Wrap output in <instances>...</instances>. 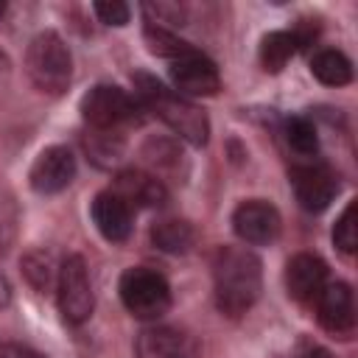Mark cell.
Instances as JSON below:
<instances>
[{"label": "cell", "mask_w": 358, "mask_h": 358, "mask_svg": "<svg viewBox=\"0 0 358 358\" xmlns=\"http://www.w3.org/2000/svg\"><path fill=\"white\" fill-rule=\"evenodd\" d=\"M140 103L126 90L112 84H98L81 98V115L95 131H117L120 126L137 120Z\"/></svg>", "instance_id": "cell-5"}, {"label": "cell", "mask_w": 358, "mask_h": 358, "mask_svg": "<svg viewBox=\"0 0 358 358\" xmlns=\"http://www.w3.org/2000/svg\"><path fill=\"white\" fill-rule=\"evenodd\" d=\"M117 291H120L123 308L134 319H143V322H154L171 308V285H168V280L159 271L148 268V266L126 268L120 282H117Z\"/></svg>", "instance_id": "cell-3"}, {"label": "cell", "mask_w": 358, "mask_h": 358, "mask_svg": "<svg viewBox=\"0 0 358 358\" xmlns=\"http://www.w3.org/2000/svg\"><path fill=\"white\" fill-rule=\"evenodd\" d=\"M0 358H45V355L31 347H22V344H6V347H0Z\"/></svg>", "instance_id": "cell-24"}, {"label": "cell", "mask_w": 358, "mask_h": 358, "mask_svg": "<svg viewBox=\"0 0 358 358\" xmlns=\"http://www.w3.org/2000/svg\"><path fill=\"white\" fill-rule=\"evenodd\" d=\"M0 14H3V3H0Z\"/></svg>", "instance_id": "cell-26"}, {"label": "cell", "mask_w": 358, "mask_h": 358, "mask_svg": "<svg viewBox=\"0 0 358 358\" xmlns=\"http://www.w3.org/2000/svg\"><path fill=\"white\" fill-rule=\"evenodd\" d=\"M310 73L327 87H344L352 81V62L336 48H322L310 59Z\"/></svg>", "instance_id": "cell-16"}, {"label": "cell", "mask_w": 358, "mask_h": 358, "mask_svg": "<svg viewBox=\"0 0 358 358\" xmlns=\"http://www.w3.org/2000/svg\"><path fill=\"white\" fill-rule=\"evenodd\" d=\"M137 103L151 109L154 115H159L182 140L193 143V145H204L207 143V134H210V126H207V117L199 106H193L185 95L162 87L157 78L151 76H137Z\"/></svg>", "instance_id": "cell-2"}, {"label": "cell", "mask_w": 358, "mask_h": 358, "mask_svg": "<svg viewBox=\"0 0 358 358\" xmlns=\"http://www.w3.org/2000/svg\"><path fill=\"white\" fill-rule=\"evenodd\" d=\"M299 358H330V355H327L324 350H310L308 355H299Z\"/></svg>", "instance_id": "cell-25"}, {"label": "cell", "mask_w": 358, "mask_h": 358, "mask_svg": "<svg viewBox=\"0 0 358 358\" xmlns=\"http://www.w3.org/2000/svg\"><path fill=\"white\" fill-rule=\"evenodd\" d=\"M137 358H193V350L176 330L148 327L137 338Z\"/></svg>", "instance_id": "cell-15"}, {"label": "cell", "mask_w": 358, "mask_h": 358, "mask_svg": "<svg viewBox=\"0 0 358 358\" xmlns=\"http://www.w3.org/2000/svg\"><path fill=\"white\" fill-rule=\"evenodd\" d=\"M171 81L179 95H213L221 87L218 67L199 50H190L171 62Z\"/></svg>", "instance_id": "cell-9"}, {"label": "cell", "mask_w": 358, "mask_h": 358, "mask_svg": "<svg viewBox=\"0 0 358 358\" xmlns=\"http://www.w3.org/2000/svg\"><path fill=\"white\" fill-rule=\"evenodd\" d=\"M280 213L274 204L263 199H246L232 213V229L235 235L249 246H268L280 235Z\"/></svg>", "instance_id": "cell-8"}, {"label": "cell", "mask_w": 358, "mask_h": 358, "mask_svg": "<svg viewBox=\"0 0 358 358\" xmlns=\"http://www.w3.org/2000/svg\"><path fill=\"white\" fill-rule=\"evenodd\" d=\"M25 67L31 81L45 92H62L73 76V59L64 39L53 31L39 34L25 53Z\"/></svg>", "instance_id": "cell-4"}, {"label": "cell", "mask_w": 358, "mask_h": 358, "mask_svg": "<svg viewBox=\"0 0 358 358\" xmlns=\"http://www.w3.org/2000/svg\"><path fill=\"white\" fill-rule=\"evenodd\" d=\"M282 131H285V143H288L299 157H310V154H316V148H319V137H316V126H313L308 117H302V115L288 117Z\"/></svg>", "instance_id": "cell-19"}, {"label": "cell", "mask_w": 358, "mask_h": 358, "mask_svg": "<svg viewBox=\"0 0 358 358\" xmlns=\"http://www.w3.org/2000/svg\"><path fill=\"white\" fill-rule=\"evenodd\" d=\"M355 241H358V235H355V204L350 201V204L344 207V213L338 215L336 227H333V243H336L344 255H352V252H355Z\"/></svg>", "instance_id": "cell-21"}, {"label": "cell", "mask_w": 358, "mask_h": 358, "mask_svg": "<svg viewBox=\"0 0 358 358\" xmlns=\"http://www.w3.org/2000/svg\"><path fill=\"white\" fill-rule=\"evenodd\" d=\"M14 227H17L14 204H11V199H3V196H0V252L11 243V238H14Z\"/></svg>", "instance_id": "cell-23"}, {"label": "cell", "mask_w": 358, "mask_h": 358, "mask_svg": "<svg viewBox=\"0 0 358 358\" xmlns=\"http://www.w3.org/2000/svg\"><path fill=\"white\" fill-rule=\"evenodd\" d=\"M213 277H215V305L227 316L246 313L260 296V285H263L260 260L246 246L221 249L213 263Z\"/></svg>", "instance_id": "cell-1"}, {"label": "cell", "mask_w": 358, "mask_h": 358, "mask_svg": "<svg viewBox=\"0 0 358 358\" xmlns=\"http://www.w3.org/2000/svg\"><path fill=\"white\" fill-rule=\"evenodd\" d=\"M76 176V157L70 154V148L64 145H50L45 148L34 165H31V173H28V182L36 193H59L64 190Z\"/></svg>", "instance_id": "cell-10"}, {"label": "cell", "mask_w": 358, "mask_h": 358, "mask_svg": "<svg viewBox=\"0 0 358 358\" xmlns=\"http://www.w3.org/2000/svg\"><path fill=\"white\" fill-rule=\"evenodd\" d=\"M327 285V266L322 257L299 252L285 266V288L296 302H313L319 291Z\"/></svg>", "instance_id": "cell-13"}, {"label": "cell", "mask_w": 358, "mask_h": 358, "mask_svg": "<svg viewBox=\"0 0 358 358\" xmlns=\"http://www.w3.org/2000/svg\"><path fill=\"white\" fill-rule=\"evenodd\" d=\"M296 48H299V42H296L294 31H271V34H266L263 42H260V64H263V70L280 73L288 64V59L296 53Z\"/></svg>", "instance_id": "cell-17"}, {"label": "cell", "mask_w": 358, "mask_h": 358, "mask_svg": "<svg viewBox=\"0 0 358 358\" xmlns=\"http://www.w3.org/2000/svg\"><path fill=\"white\" fill-rule=\"evenodd\" d=\"M291 187L302 210L322 213L338 193V176L324 162H299L291 171Z\"/></svg>", "instance_id": "cell-7"}, {"label": "cell", "mask_w": 358, "mask_h": 358, "mask_svg": "<svg viewBox=\"0 0 358 358\" xmlns=\"http://www.w3.org/2000/svg\"><path fill=\"white\" fill-rule=\"evenodd\" d=\"M151 238H154V243H157L159 249H165V252H185V249L193 243V229H190V224H185V221L165 218V221H159V224L154 227Z\"/></svg>", "instance_id": "cell-18"}, {"label": "cell", "mask_w": 358, "mask_h": 358, "mask_svg": "<svg viewBox=\"0 0 358 358\" xmlns=\"http://www.w3.org/2000/svg\"><path fill=\"white\" fill-rule=\"evenodd\" d=\"M145 42H148V48H151L157 56H168L171 62L193 50L187 42H182L179 36H173L171 31H165V28L157 25V22H148V25H145Z\"/></svg>", "instance_id": "cell-20"}, {"label": "cell", "mask_w": 358, "mask_h": 358, "mask_svg": "<svg viewBox=\"0 0 358 358\" xmlns=\"http://www.w3.org/2000/svg\"><path fill=\"white\" fill-rule=\"evenodd\" d=\"M117 196H123L131 207L140 204V207H154V204H162L165 199V187L157 176L151 173H143V171H123L117 179H115V187H112Z\"/></svg>", "instance_id": "cell-14"}, {"label": "cell", "mask_w": 358, "mask_h": 358, "mask_svg": "<svg viewBox=\"0 0 358 358\" xmlns=\"http://www.w3.org/2000/svg\"><path fill=\"white\" fill-rule=\"evenodd\" d=\"M90 215H92L95 229L106 241H126L131 232V224H134V207L123 196H117L115 190L98 193L92 199Z\"/></svg>", "instance_id": "cell-12"}, {"label": "cell", "mask_w": 358, "mask_h": 358, "mask_svg": "<svg viewBox=\"0 0 358 358\" xmlns=\"http://www.w3.org/2000/svg\"><path fill=\"white\" fill-rule=\"evenodd\" d=\"M56 296H59V310L70 324H81L92 316V305H95L92 282H90L87 263L78 255L64 257V263L59 266Z\"/></svg>", "instance_id": "cell-6"}, {"label": "cell", "mask_w": 358, "mask_h": 358, "mask_svg": "<svg viewBox=\"0 0 358 358\" xmlns=\"http://www.w3.org/2000/svg\"><path fill=\"white\" fill-rule=\"evenodd\" d=\"M92 11H95V14H98V20H101V22H106V25H126V22H129V17H131V8H129L126 3H120V0L95 3V6H92Z\"/></svg>", "instance_id": "cell-22"}, {"label": "cell", "mask_w": 358, "mask_h": 358, "mask_svg": "<svg viewBox=\"0 0 358 358\" xmlns=\"http://www.w3.org/2000/svg\"><path fill=\"white\" fill-rule=\"evenodd\" d=\"M313 302H316L319 324L324 330H330L336 336L352 333V327H355V296H352V288L347 282H327Z\"/></svg>", "instance_id": "cell-11"}]
</instances>
